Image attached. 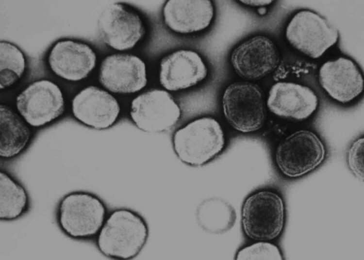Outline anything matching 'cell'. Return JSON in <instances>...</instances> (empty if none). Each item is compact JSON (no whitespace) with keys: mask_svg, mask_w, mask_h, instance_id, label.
<instances>
[{"mask_svg":"<svg viewBox=\"0 0 364 260\" xmlns=\"http://www.w3.org/2000/svg\"><path fill=\"white\" fill-rule=\"evenodd\" d=\"M149 233L148 223L140 213L129 208H117L108 212L96 237V246L108 258L131 260L143 249Z\"/></svg>","mask_w":364,"mask_h":260,"instance_id":"6da1fadb","label":"cell"},{"mask_svg":"<svg viewBox=\"0 0 364 260\" xmlns=\"http://www.w3.org/2000/svg\"><path fill=\"white\" fill-rule=\"evenodd\" d=\"M104 201L94 193L76 191L65 195L56 209V220L62 231L76 240L96 238L107 215Z\"/></svg>","mask_w":364,"mask_h":260,"instance_id":"7a4b0ae2","label":"cell"},{"mask_svg":"<svg viewBox=\"0 0 364 260\" xmlns=\"http://www.w3.org/2000/svg\"><path fill=\"white\" fill-rule=\"evenodd\" d=\"M241 215L242 228L248 238L254 241H274L285 228L284 200L275 190H257L244 201Z\"/></svg>","mask_w":364,"mask_h":260,"instance_id":"3957f363","label":"cell"},{"mask_svg":"<svg viewBox=\"0 0 364 260\" xmlns=\"http://www.w3.org/2000/svg\"><path fill=\"white\" fill-rule=\"evenodd\" d=\"M172 144L174 152L182 162L192 166H200L222 152L226 139L217 120L202 117L178 129L174 133Z\"/></svg>","mask_w":364,"mask_h":260,"instance_id":"277c9868","label":"cell"},{"mask_svg":"<svg viewBox=\"0 0 364 260\" xmlns=\"http://www.w3.org/2000/svg\"><path fill=\"white\" fill-rule=\"evenodd\" d=\"M326 153L324 144L314 132L301 129L288 134L278 143L274 159L283 176L295 179L319 167L325 160Z\"/></svg>","mask_w":364,"mask_h":260,"instance_id":"5b68a950","label":"cell"},{"mask_svg":"<svg viewBox=\"0 0 364 260\" xmlns=\"http://www.w3.org/2000/svg\"><path fill=\"white\" fill-rule=\"evenodd\" d=\"M222 106L227 121L239 132L256 131L265 123L264 98L261 89L255 84L248 82L230 84L223 92Z\"/></svg>","mask_w":364,"mask_h":260,"instance_id":"8992f818","label":"cell"},{"mask_svg":"<svg viewBox=\"0 0 364 260\" xmlns=\"http://www.w3.org/2000/svg\"><path fill=\"white\" fill-rule=\"evenodd\" d=\"M289 43L296 49L313 59L321 57L338 41V30L327 19L309 10L296 13L285 31Z\"/></svg>","mask_w":364,"mask_h":260,"instance_id":"52a82bcc","label":"cell"},{"mask_svg":"<svg viewBox=\"0 0 364 260\" xmlns=\"http://www.w3.org/2000/svg\"><path fill=\"white\" fill-rule=\"evenodd\" d=\"M16 106L28 124L40 127L63 114L65 102L57 85L47 80H41L30 84L17 96Z\"/></svg>","mask_w":364,"mask_h":260,"instance_id":"ba28073f","label":"cell"},{"mask_svg":"<svg viewBox=\"0 0 364 260\" xmlns=\"http://www.w3.org/2000/svg\"><path fill=\"white\" fill-rule=\"evenodd\" d=\"M181 109L171 95L163 90L144 92L132 101L130 116L140 130L161 132L172 128L179 121Z\"/></svg>","mask_w":364,"mask_h":260,"instance_id":"9c48e42d","label":"cell"},{"mask_svg":"<svg viewBox=\"0 0 364 260\" xmlns=\"http://www.w3.org/2000/svg\"><path fill=\"white\" fill-rule=\"evenodd\" d=\"M98 27L103 41L118 50L134 47L145 32L140 16L131 7L120 2L111 3L105 8L99 17Z\"/></svg>","mask_w":364,"mask_h":260,"instance_id":"30bf717a","label":"cell"},{"mask_svg":"<svg viewBox=\"0 0 364 260\" xmlns=\"http://www.w3.org/2000/svg\"><path fill=\"white\" fill-rule=\"evenodd\" d=\"M230 61L239 76L248 80H257L269 74L278 66L280 54L270 39L257 35L237 46L231 53Z\"/></svg>","mask_w":364,"mask_h":260,"instance_id":"8fae6325","label":"cell"},{"mask_svg":"<svg viewBox=\"0 0 364 260\" xmlns=\"http://www.w3.org/2000/svg\"><path fill=\"white\" fill-rule=\"evenodd\" d=\"M99 81L103 86L113 93L138 92L147 83L145 64L138 57L132 54L108 56L101 64Z\"/></svg>","mask_w":364,"mask_h":260,"instance_id":"7c38bea8","label":"cell"},{"mask_svg":"<svg viewBox=\"0 0 364 260\" xmlns=\"http://www.w3.org/2000/svg\"><path fill=\"white\" fill-rule=\"evenodd\" d=\"M318 99L310 87L290 81H279L270 88L266 106L274 114L298 121L306 120L316 110Z\"/></svg>","mask_w":364,"mask_h":260,"instance_id":"4fadbf2b","label":"cell"},{"mask_svg":"<svg viewBox=\"0 0 364 260\" xmlns=\"http://www.w3.org/2000/svg\"><path fill=\"white\" fill-rule=\"evenodd\" d=\"M318 81L331 98L342 104L352 101L364 90L360 69L354 61L344 57L325 62L319 69Z\"/></svg>","mask_w":364,"mask_h":260,"instance_id":"5bb4252c","label":"cell"},{"mask_svg":"<svg viewBox=\"0 0 364 260\" xmlns=\"http://www.w3.org/2000/svg\"><path fill=\"white\" fill-rule=\"evenodd\" d=\"M120 106L110 93L89 86L79 92L72 101L74 116L82 123L95 129L111 127L116 121Z\"/></svg>","mask_w":364,"mask_h":260,"instance_id":"9a60e30c","label":"cell"},{"mask_svg":"<svg viewBox=\"0 0 364 260\" xmlns=\"http://www.w3.org/2000/svg\"><path fill=\"white\" fill-rule=\"evenodd\" d=\"M208 70L196 52L181 49L161 61L159 80L166 90L176 91L196 85L207 77Z\"/></svg>","mask_w":364,"mask_h":260,"instance_id":"2e32d148","label":"cell"},{"mask_svg":"<svg viewBox=\"0 0 364 260\" xmlns=\"http://www.w3.org/2000/svg\"><path fill=\"white\" fill-rule=\"evenodd\" d=\"M96 62V54L88 45L70 40L57 42L49 57L53 72L69 81L85 78L94 68Z\"/></svg>","mask_w":364,"mask_h":260,"instance_id":"e0dca14e","label":"cell"},{"mask_svg":"<svg viewBox=\"0 0 364 260\" xmlns=\"http://www.w3.org/2000/svg\"><path fill=\"white\" fill-rule=\"evenodd\" d=\"M163 16L165 24L172 31L190 33L209 26L214 16V8L208 0H169L165 4Z\"/></svg>","mask_w":364,"mask_h":260,"instance_id":"ac0fdd59","label":"cell"},{"mask_svg":"<svg viewBox=\"0 0 364 260\" xmlns=\"http://www.w3.org/2000/svg\"><path fill=\"white\" fill-rule=\"evenodd\" d=\"M25 120L4 104L0 105V157L10 160L19 155L28 146L31 130Z\"/></svg>","mask_w":364,"mask_h":260,"instance_id":"d6986e66","label":"cell"},{"mask_svg":"<svg viewBox=\"0 0 364 260\" xmlns=\"http://www.w3.org/2000/svg\"><path fill=\"white\" fill-rule=\"evenodd\" d=\"M29 195L24 186L7 172L0 174V219L1 221L17 220L29 211Z\"/></svg>","mask_w":364,"mask_h":260,"instance_id":"ffe728a7","label":"cell"},{"mask_svg":"<svg viewBox=\"0 0 364 260\" xmlns=\"http://www.w3.org/2000/svg\"><path fill=\"white\" fill-rule=\"evenodd\" d=\"M199 226L205 231L221 234L234 225L236 214L233 208L227 202L218 198H210L202 201L197 210Z\"/></svg>","mask_w":364,"mask_h":260,"instance_id":"44dd1931","label":"cell"},{"mask_svg":"<svg viewBox=\"0 0 364 260\" xmlns=\"http://www.w3.org/2000/svg\"><path fill=\"white\" fill-rule=\"evenodd\" d=\"M0 89L16 83L21 77L25 67L22 51L13 44L3 41L0 43Z\"/></svg>","mask_w":364,"mask_h":260,"instance_id":"7402d4cb","label":"cell"},{"mask_svg":"<svg viewBox=\"0 0 364 260\" xmlns=\"http://www.w3.org/2000/svg\"><path fill=\"white\" fill-rule=\"evenodd\" d=\"M235 258L238 260L283 259L282 253L279 247L268 241H255V243L238 250Z\"/></svg>","mask_w":364,"mask_h":260,"instance_id":"603a6c76","label":"cell"},{"mask_svg":"<svg viewBox=\"0 0 364 260\" xmlns=\"http://www.w3.org/2000/svg\"><path fill=\"white\" fill-rule=\"evenodd\" d=\"M364 137L355 140L349 146L347 154L348 167L352 174L358 179L364 180Z\"/></svg>","mask_w":364,"mask_h":260,"instance_id":"cb8c5ba5","label":"cell"},{"mask_svg":"<svg viewBox=\"0 0 364 260\" xmlns=\"http://www.w3.org/2000/svg\"><path fill=\"white\" fill-rule=\"evenodd\" d=\"M240 1L245 5L260 7L268 5L272 2V0H240Z\"/></svg>","mask_w":364,"mask_h":260,"instance_id":"d4e9b609","label":"cell"},{"mask_svg":"<svg viewBox=\"0 0 364 260\" xmlns=\"http://www.w3.org/2000/svg\"><path fill=\"white\" fill-rule=\"evenodd\" d=\"M258 13L260 15H264L266 13V8L264 7H260L258 9Z\"/></svg>","mask_w":364,"mask_h":260,"instance_id":"484cf974","label":"cell"}]
</instances>
